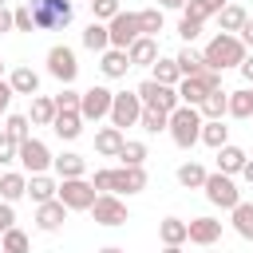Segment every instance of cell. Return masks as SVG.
Masks as SVG:
<instances>
[{
  "label": "cell",
  "instance_id": "60d3db41",
  "mask_svg": "<svg viewBox=\"0 0 253 253\" xmlns=\"http://www.w3.org/2000/svg\"><path fill=\"white\" fill-rule=\"evenodd\" d=\"M166 111H154V107H142V115H138V126L146 130V134H158V130H166Z\"/></svg>",
  "mask_w": 253,
  "mask_h": 253
},
{
  "label": "cell",
  "instance_id": "8992f818",
  "mask_svg": "<svg viewBox=\"0 0 253 253\" xmlns=\"http://www.w3.org/2000/svg\"><path fill=\"white\" fill-rule=\"evenodd\" d=\"M87 213L95 217V225H107V229L130 221V210H126V202H123L119 194H95V202H91Z\"/></svg>",
  "mask_w": 253,
  "mask_h": 253
},
{
  "label": "cell",
  "instance_id": "3957f363",
  "mask_svg": "<svg viewBox=\"0 0 253 253\" xmlns=\"http://www.w3.org/2000/svg\"><path fill=\"white\" fill-rule=\"evenodd\" d=\"M166 130H170L174 146L190 150V146L202 138V111H198V107H186V103H178V107L170 111V119H166Z\"/></svg>",
  "mask_w": 253,
  "mask_h": 253
},
{
  "label": "cell",
  "instance_id": "83f0119b",
  "mask_svg": "<svg viewBox=\"0 0 253 253\" xmlns=\"http://www.w3.org/2000/svg\"><path fill=\"white\" fill-rule=\"evenodd\" d=\"M198 142H206V146L217 150V146L229 142V126H225L221 119H202V138H198Z\"/></svg>",
  "mask_w": 253,
  "mask_h": 253
},
{
  "label": "cell",
  "instance_id": "e0dca14e",
  "mask_svg": "<svg viewBox=\"0 0 253 253\" xmlns=\"http://www.w3.org/2000/svg\"><path fill=\"white\" fill-rule=\"evenodd\" d=\"M126 59H130V67H150L158 59V36H138L126 47Z\"/></svg>",
  "mask_w": 253,
  "mask_h": 253
},
{
  "label": "cell",
  "instance_id": "d590c367",
  "mask_svg": "<svg viewBox=\"0 0 253 253\" xmlns=\"http://www.w3.org/2000/svg\"><path fill=\"white\" fill-rule=\"evenodd\" d=\"M0 249H4V253H32V241H28V233H24V229H16V225H12V229H4V233H0Z\"/></svg>",
  "mask_w": 253,
  "mask_h": 253
},
{
  "label": "cell",
  "instance_id": "bcb514c9",
  "mask_svg": "<svg viewBox=\"0 0 253 253\" xmlns=\"http://www.w3.org/2000/svg\"><path fill=\"white\" fill-rule=\"evenodd\" d=\"M16 150H20V142H16L12 134H4V130H0V166L16 162Z\"/></svg>",
  "mask_w": 253,
  "mask_h": 253
},
{
  "label": "cell",
  "instance_id": "7c38bea8",
  "mask_svg": "<svg viewBox=\"0 0 253 253\" xmlns=\"http://www.w3.org/2000/svg\"><path fill=\"white\" fill-rule=\"evenodd\" d=\"M138 99H142V107H154V111H174L182 99H178V87H166V83H154V79H142L138 87Z\"/></svg>",
  "mask_w": 253,
  "mask_h": 253
},
{
  "label": "cell",
  "instance_id": "f546056e",
  "mask_svg": "<svg viewBox=\"0 0 253 253\" xmlns=\"http://www.w3.org/2000/svg\"><path fill=\"white\" fill-rule=\"evenodd\" d=\"M150 79H154V83H166V87H178L182 71H178V63H174V59H162V55H158V59L150 63Z\"/></svg>",
  "mask_w": 253,
  "mask_h": 253
},
{
  "label": "cell",
  "instance_id": "9c48e42d",
  "mask_svg": "<svg viewBox=\"0 0 253 253\" xmlns=\"http://www.w3.org/2000/svg\"><path fill=\"white\" fill-rule=\"evenodd\" d=\"M107 36H111V47H130L138 36H142V24H138V12H115L107 20Z\"/></svg>",
  "mask_w": 253,
  "mask_h": 253
},
{
  "label": "cell",
  "instance_id": "816d5d0a",
  "mask_svg": "<svg viewBox=\"0 0 253 253\" xmlns=\"http://www.w3.org/2000/svg\"><path fill=\"white\" fill-rule=\"evenodd\" d=\"M237 71L245 75V83H253V51H245V59L237 63Z\"/></svg>",
  "mask_w": 253,
  "mask_h": 253
},
{
  "label": "cell",
  "instance_id": "b9f144b4",
  "mask_svg": "<svg viewBox=\"0 0 253 253\" xmlns=\"http://www.w3.org/2000/svg\"><path fill=\"white\" fill-rule=\"evenodd\" d=\"M28 126H32V119H28V115H8V119H4V134H12L16 142L32 138V134H28Z\"/></svg>",
  "mask_w": 253,
  "mask_h": 253
},
{
  "label": "cell",
  "instance_id": "11a10c76",
  "mask_svg": "<svg viewBox=\"0 0 253 253\" xmlns=\"http://www.w3.org/2000/svg\"><path fill=\"white\" fill-rule=\"evenodd\" d=\"M241 178L253 186V158H245V166H241Z\"/></svg>",
  "mask_w": 253,
  "mask_h": 253
},
{
  "label": "cell",
  "instance_id": "1f68e13d",
  "mask_svg": "<svg viewBox=\"0 0 253 253\" xmlns=\"http://www.w3.org/2000/svg\"><path fill=\"white\" fill-rule=\"evenodd\" d=\"M217 20H221V32H241V24L249 20V12L241 8V4H221V12H217Z\"/></svg>",
  "mask_w": 253,
  "mask_h": 253
},
{
  "label": "cell",
  "instance_id": "6da1fadb",
  "mask_svg": "<svg viewBox=\"0 0 253 253\" xmlns=\"http://www.w3.org/2000/svg\"><path fill=\"white\" fill-rule=\"evenodd\" d=\"M91 186L99 190V194H142L146 190V170L142 166H107V170H95V178H91Z\"/></svg>",
  "mask_w": 253,
  "mask_h": 253
},
{
  "label": "cell",
  "instance_id": "7a4b0ae2",
  "mask_svg": "<svg viewBox=\"0 0 253 253\" xmlns=\"http://www.w3.org/2000/svg\"><path fill=\"white\" fill-rule=\"evenodd\" d=\"M245 43L233 36V32H217L210 43H206V51H202V59H206V67L210 71H225V67H237L241 59H245Z\"/></svg>",
  "mask_w": 253,
  "mask_h": 253
},
{
  "label": "cell",
  "instance_id": "f35d334b",
  "mask_svg": "<svg viewBox=\"0 0 253 253\" xmlns=\"http://www.w3.org/2000/svg\"><path fill=\"white\" fill-rule=\"evenodd\" d=\"M178 182H182L186 190H202V182H206V166H198V162H182V166H178Z\"/></svg>",
  "mask_w": 253,
  "mask_h": 253
},
{
  "label": "cell",
  "instance_id": "8d00e7d4",
  "mask_svg": "<svg viewBox=\"0 0 253 253\" xmlns=\"http://www.w3.org/2000/svg\"><path fill=\"white\" fill-rule=\"evenodd\" d=\"M115 158H123V166H142V162H146V142L126 138V142L119 146V154H115Z\"/></svg>",
  "mask_w": 253,
  "mask_h": 253
},
{
  "label": "cell",
  "instance_id": "30bf717a",
  "mask_svg": "<svg viewBox=\"0 0 253 253\" xmlns=\"http://www.w3.org/2000/svg\"><path fill=\"white\" fill-rule=\"evenodd\" d=\"M138 115H142V99H138V91H115V99H111V126H119V130H126V126H134L138 123Z\"/></svg>",
  "mask_w": 253,
  "mask_h": 253
},
{
  "label": "cell",
  "instance_id": "7402d4cb",
  "mask_svg": "<svg viewBox=\"0 0 253 253\" xmlns=\"http://www.w3.org/2000/svg\"><path fill=\"white\" fill-rule=\"evenodd\" d=\"M245 150L241 146H233V142H225V146H217V170L221 174H241V166H245Z\"/></svg>",
  "mask_w": 253,
  "mask_h": 253
},
{
  "label": "cell",
  "instance_id": "9f6ffc18",
  "mask_svg": "<svg viewBox=\"0 0 253 253\" xmlns=\"http://www.w3.org/2000/svg\"><path fill=\"white\" fill-rule=\"evenodd\" d=\"M99 253H126V249H123V245H103Z\"/></svg>",
  "mask_w": 253,
  "mask_h": 253
},
{
  "label": "cell",
  "instance_id": "6f0895ef",
  "mask_svg": "<svg viewBox=\"0 0 253 253\" xmlns=\"http://www.w3.org/2000/svg\"><path fill=\"white\" fill-rule=\"evenodd\" d=\"M162 253H182V245H162Z\"/></svg>",
  "mask_w": 253,
  "mask_h": 253
},
{
  "label": "cell",
  "instance_id": "680465c9",
  "mask_svg": "<svg viewBox=\"0 0 253 253\" xmlns=\"http://www.w3.org/2000/svg\"><path fill=\"white\" fill-rule=\"evenodd\" d=\"M0 79H4V59H0Z\"/></svg>",
  "mask_w": 253,
  "mask_h": 253
},
{
  "label": "cell",
  "instance_id": "277c9868",
  "mask_svg": "<svg viewBox=\"0 0 253 253\" xmlns=\"http://www.w3.org/2000/svg\"><path fill=\"white\" fill-rule=\"evenodd\" d=\"M28 12H32V24H36L40 32H59V28H67L71 16H75L71 0H28Z\"/></svg>",
  "mask_w": 253,
  "mask_h": 253
},
{
  "label": "cell",
  "instance_id": "4316f807",
  "mask_svg": "<svg viewBox=\"0 0 253 253\" xmlns=\"http://www.w3.org/2000/svg\"><path fill=\"white\" fill-rule=\"evenodd\" d=\"M28 119H32V126H51V119H55V99H47V95H32V111H28Z\"/></svg>",
  "mask_w": 253,
  "mask_h": 253
},
{
  "label": "cell",
  "instance_id": "4fadbf2b",
  "mask_svg": "<svg viewBox=\"0 0 253 253\" xmlns=\"http://www.w3.org/2000/svg\"><path fill=\"white\" fill-rule=\"evenodd\" d=\"M111 99H115V91H107V87H87V91H79V115H83V123L107 119V115H111Z\"/></svg>",
  "mask_w": 253,
  "mask_h": 253
},
{
  "label": "cell",
  "instance_id": "db71d44e",
  "mask_svg": "<svg viewBox=\"0 0 253 253\" xmlns=\"http://www.w3.org/2000/svg\"><path fill=\"white\" fill-rule=\"evenodd\" d=\"M158 8H162V12H182L186 0H158Z\"/></svg>",
  "mask_w": 253,
  "mask_h": 253
},
{
  "label": "cell",
  "instance_id": "44dd1931",
  "mask_svg": "<svg viewBox=\"0 0 253 253\" xmlns=\"http://www.w3.org/2000/svg\"><path fill=\"white\" fill-rule=\"evenodd\" d=\"M8 83H12V91L16 95H40V75L32 71V67H12V75H8Z\"/></svg>",
  "mask_w": 253,
  "mask_h": 253
},
{
  "label": "cell",
  "instance_id": "cb8c5ba5",
  "mask_svg": "<svg viewBox=\"0 0 253 253\" xmlns=\"http://www.w3.org/2000/svg\"><path fill=\"white\" fill-rule=\"evenodd\" d=\"M225 115H229V119H253V91H249V87L229 91V99H225Z\"/></svg>",
  "mask_w": 253,
  "mask_h": 253
},
{
  "label": "cell",
  "instance_id": "5b68a950",
  "mask_svg": "<svg viewBox=\"0 0 253 253\" xmlns=\"http://www.w3.org/2000/svg\"><path fill=\"white\" fill-rule=\"evenodd\" d=\"M221 87V71H198V75H186V79H178V99L186 103V107H198L210 91H217Z\"/></svg>",
  "mask_w": 253,
  "mask_h": 253
},
{
  "label": "cell",
  "instance_id": "d6a6232c",
  "mask_svg": "<svg viewBox=\"0 0 253 253\" xmlns=\"http://www.w3.org/2000/svg\"><path fill=\"white\" fill-rule=\"evenodd\" d=\"M174 63H178L182 79H186V75H198V71H206V59H202V51H194L190 43H186V47H182V51L174 55Z\"/></svg>",
  "mask_w": 253,
  "mask_h": 253
},
{
  "label": "cell",
  "instance_id": "ba28073f",
  "mask_svg": "<svg viewBox=\"0 0 253 253\" xmlns=\"http://www.w3.org/2000/svg\"><path fill=\"white\" fill-rule=\"evenodd\" d=\"M95 194H99V190H95L87 178H59V186H55V198H59L67 210H91Z\"/></svg>",
  "mask_w": 253,
  "mask_h": 253
},
{
  "label": "cell",
  "instance_id": "f6af8a7d",
  "mask_svg": "<svg viewBox=\"0 0 253 253\" xmlns=\"http://www.w3.org/2000/svg\"><path fill=\"white\" fill-rule=\"evenodd\" d=\"M91 12H95V20L107 24V20H111L115 12H123V8H119V0H91Z\"/></svg>",
  "mask_w": 253,
  "mask_h": 253
},
{
  "label": "cell",
  "instance_id": "681fc988",
  "mask_svg": "<svg viewBox=\"0 0 253 253\" xmlns=\"http://www.w3.org/2000/svg\"><path fill=\"white\" fill-rule=\"evenodd\" d=\"M12 95H16V91H12V83H8V79H0V115H8V107H12Z\"/></svg>",
  "mask_w": 253,
  "mask_h": 253
},
{
  "label": "cell",
  "instance_id": "f1b7e54d",
  "mask_svg": "<svg viewBox=\"0 0 253 253\" xmlns=\"http://www.w3.org/2000/svg\"><path fill=\"white\" fill-rule=\"evenodd\" d=\"M233 217V229H237V237H245V241H253V202H237L233 210H229Z\"/></svg>",
  "mask_w": 253,
  "mask_h": 253
},
{
  "label": "cell",
  "instance_id": "f5cc1de1",
  "mask_svg": "<svg viewBox=\"0 0 253 253\" xmlns=\"http://www.w3.org/2000/svg\"><path fill=\"white\" fill-rule=\"evenodd\" d=\"M16 24H12V8H0V32H12Z\"/></svg>",
  "mask_w": 253,
  "mask_h": 253
},
{
  "label": "cell",
  "instance_id": "91938a15",
  "mask_svg": "<svg viewBox=\"0 0 253 253\" xmlns=\"http://www.w3.org/2000/svg\"><path fill=\"white\" fill-rule=\"evenodd\" d=\"M206 253H213V249H210V245H206Z\"/></svg>",
  "mask_w": 253,
  "mask_h": 253
},
{
  "label": "cell",
  "instance_id": "7dc6e473",
  "mask_svg": "<svg viewBox=\"0 0 253 253\" xmlns=\"http://www.w3.org/2000/svg\"><path fill=\"white\" fill-rule=\"evenodd\" d=\"M12 24H16V32H32V28H36V24H32L28 4H24V8H12Z\"/></svg>",
  "mask_w": 253,
  "mask_h": 253
},
{
  "label": "cell",
  "instance_id": "e7e4bbea",
  "mask_svg": "<svg viewBox=\"0 0 253 253\" xmlns=\"http://www.w3.org/2000/svg\"><path fill=\"white\" fill-rule=\"evenodd\" d=\"M0 253H4V249H0Z\"/></svg>",
  "mask_w": 253,
  "mask_h": 253
},
{
  "label": "cell",
  "instance_id": "7bdbcfd3",
  "mask_svg": "<svg viewBox=\"0 0 253 253\" xmlns=\"http://www.w3.org/2000/svg\"><path fill=\"white\" fill-rule=\"evenodd\" d=\"M178 36H182L186 43H194V40L202 36V20H190V16H182V20H178Z\"/></svg>",
  "mask_w": 253,
  "mask_h": 253
},
{
  "label": "cell",
  "instance_id": "d6986e66",
  "mask_svg": "<svg viewBox=\"0 0 253 253\" xmlns=\"http://www.w3.org/2000/svg\"><path fill=\"white\" fill-rule=\"evenodd\" d=\"M51 130H55L63 142H71V138H79V134H83V115H79V111H55Z\"/></svg>",
  "mask_w": 253,
  "mask_h": 253
},
{
  "label": "cell",
  "instance_id": "8fae6325",
  "mask_svg": "<svg viewBox=\"0 0 253 253\" xmlns=\"http://www.w3.org/2000/svg\"><path fill=\"white\" fill-rule=\"evenodd\" d=\"M47 75L59 79L63 87L75 83V75H79V59H75V51H71L67 43H55V47L47 51Z\"/></svg>",
  "mask_w": 253,
  "mask_h": 253
},
{
  "label": "cell",
  "instance_id": "ac0fdd59",
  "mask_svg": "<svg viewBox=\"0 0 253 253\" xmlns=\"http://www.w3.org/2000/svg\"><path fill=\"white\" fill-rule=\"evenodd\" d=\"M99 71H103L107 79H123V75L130 71L126 51H123V47H107V51H99Z\"/></svg>",
  "mask_w": 253,
  "mask_h": 253
},
{
  "label": "cell",
  "instance_id": "d4e9b609",
  "mask_svg": "<svg viewBox=\"0 0 253 253\" xmlns=\"http://www.w3.org/2000/svg\"><path fill=\"white\" fill-rule=\"evenodd\" d=\"M51 166H55L59 178H83V174H87V158H83V154H71V150L59 154V158H51Z\"/></svg>",
  "mask_w": 253,
  "mask_h": 253
},
{
  "label": "cell",
  "instance_id": "52a82bcc",
  "mask_svg": "<svg viewBox=\"0 0 253 253\" xmlns=\"http://www.w3.org/2000/svg\"><path fill=\"white\" fill-rule=\"evenodd\" d=\"M202 190H206V198H210V206H221V210H233V206L241 202V190H237V182H233V174H221V170H213V174H206V182H202Z\"/></svg>",
  "mask_w": 253,
  "mask_h": 253
},
{
  "label": "cell",
  "instance_id": "4dcf8cb0",
  "mask_svg": "<svg viewBox=\"0 0 253 253\" xmlns=\"http://www.w3.org/2000/svg\"><path fill=\"white\" fill-rule=\"evenodd\" d=\"M55 186H59V182H51L47 174H32V178H28V198H32L36 206H40V202H51V198H55Z\"/></svg>",
  "mask_w": 253,
  "mask_h": 253
},
{
  "label": "cell",
  "instance_id": "2e32d148",
  "mask_svg": "<svg viewBox=\"0 0 253 253\" xmlns=\"http://www.w3.org/2000/svg\"><path fill=\"white\" fill-rule=\"evenodd\" d=\"M186 241H194V245H217L221 241V221L217 217H194V221H186Z\"/></svg>",
  "mask_w": 253,
  "mask_h": 253
},
{
  "label": "cell",
  "instance_id": "94428289",
  "mask_svg": "<svg viewBox=\"0 0 253 253\" xmlns=\"http://www.w3.org/2000/svg\"><path fill=\"white\" fill-rule=\"evenodd\" d=\"M0 8H4V0H0Z\"/></svg>",
  "mask_w": 253,
  "mask_h": 253
},
{
  "label": "cell",
  "instance_id": "836d02e7",
  "mask_svg": "<svg viewBox=\"0 0 253 253\" xmlns=\"http://www.w3.org/2000/svg\"><path fill=\"white\" fill-rule=\"evenodd\" d=\"M225 99H229V91H210L202 103H198V111H202V119H225Z\"/></svg>",
  "mask_w": 253,
  "mask_h": 253
},
{
  "label": "cell",
  "instance_id": "5bb4252c",
  "mask_svg": "<svg viewBox=\"0 0 253 253\" xmlns=\"http://www.w3.org/2000/svg\"><path fill=\"white\" fill-rule=\"evenodd\" d=\"M16 162H20L28 174H47V166H51V150H47L40 138H24L20 150H16Z\"/></svg>",
  "mask_w": 253,
  "mask_h": 253
},
{
  "label": "cell",
  "instance_id": "6125c7cd",
  "mask_svg": "<svg viewBox=\"0 0 253 253\" xmlns=\"http://www.w3.org/2000/svg\"><path fill=\"white\" fill-rule=\"evenodd\" d=\"M249 91H253V83H249Z\"/></svg>",
  "mask_w": 253,
  "mask_h": 253
},
{
  "label": "cell",
  "instance_id": "ab89813d",
  "mask_svg": "<svg viewBox=\"0 0 253 253\" xmlns=\"http://www.w3.org/2000/svg\"><path fill=\"white\" fill-rule=\"evenodd\" d=\"M138 24H142V36H158L162 24H166V12L162 8H142L138 12Z\"/></svg>",
  "mask_w": 253,
  "mask_h": 253
},
{
  "label": "cell",
  "instance_id": "be15d7a7",
  "mask_svg": "<svg viewBox=\"0 0 253 253\" xmlns=\"http://www.w3.org/2000/svg\"><path fill=\"white\" fill-rule=\"evenodd\" d=\"M87 4H91V0H87Z\"/></svg>",
  "mask_w": 253,
  "mask_h": 253
},
{
  "label": "cell",
  "instance_id": "484cf974",
  "mask_svg": "<svg viewBox=\"0 0 253 253\" xmlns=\"http://www.w3.org/2000/svg\"><path fill=\"white\" fill-rule=\"evenodd\" d=\"M83 47H87V51H107V47H111V36H107V24H103V20H91V24L83 28Z\"/></svg>",
  "mask_w": 253,
  "mask_h": 253
},
{
  "label": "cell",
  "instance_id": "f907efd6",
  "mask_svg": "<svg viewBox=\"0 0 253 253\" xmlns=\"http://www.w3.org/2000/svg\"><path fill=\"white\" fill-rule=\"evenodd\" d=\"M237 40H241V43H245V47L253 51V16H249V20L241 24V32H237Z\"/></svg>",
  "mask_w": 253,
  "mask_h": 253
},
{
  "label": "cell",
  "instance_id": "74e56055",
  "mask_svg": "<svg viewBox=\"0 0 253 253\" xmlns=\"http://www.w3.org/2000/svg\"><path fill=\"white\" fill-rule=\"evenodd\" d=\"M221 12V4L217 0H186V8H182V16H190V20H210V16H217Z\"/></svg>",
  "mask_w": 253,
  "mask_h": 253
},
{
  "label": "cell",
  "instance_id": "9a60e30c",
  "mask_svg": "<svg viewBox=\"0 0 253 253\" xmlns=\"http://www.w3.org/2000/svg\"><path fill=\"white\" fill-rule=\"evenodd\" d=\"M67 213H71V210H67L59 198H51V202H40V206H36V229H43V233H55V229H63Z\"/></svg>",
  "mask_w": 253,
  "mask_h": 253
},
{
  "label": "cell",
  "instance_id": "e575fe53",
  "mask_svg": "<svg viewBox=\"0 0 253 253\" xmlns=\"http://www.w3.org/2000/svg\"><path fill=\"white\" fill-rule=\"evenodd\" d=\"M158 237H162V245H182L186 241V221L182 217H162L158 221Z\"/></svg>",
  "mask_w": 253,
  "mask_h": 253
},
{
  "label": "cell",
  "instance_id": "c3c4849f",
  "mask_svg": "<svg viewBox=\"0 0 253 253\" xmlns=\"http://www.w3.org/2000/svg\"><path fill=\"white\" fill-rule=\"evenodd\" d=\"M12 225H16V210H12V202H4V198H0V233H4V229H12Z\"/></svg>",
  "mask_w": 253,
  "mask_h": 253
},
{
  "label": "cell",
  "instance_id": "ffe728a7",
  "mask_svg": "<svg viewBox=\"0 0 253 253\" xmlns=\"http://www.w3.org/2000/svg\"><path fill=\"white\" fill-rule=\"evenodd\" d=\"M123 142H126V134H123L119 126H99V130H95V150H99L103 158H115Z\"/></svg>",
  "mask_w": 253,
  "mask_h": 253
},
{
  "label": "cell",
  "instance_id": "ee69618b",
  "mask_svg": "<svg viewBox=\"0 0 253 253\" xmlns=\"http://www.w3.org/2000/svg\"><path fill=\"white\" fill-rule=\"evenodd\" d=\"M55 111H79V91L75 87H63L55 95Z\"/></svg>",
  "mask_w": 253,
  "mask_h": 253
},
{
  "label": "cell",
  "instance_id": "603a6c76",
  "mask_svg": "<svg viewBox=\"0 0 253 253\" xmlns=\"http://www.w3.org/2000/svg\"><path fill=\"white\" fill-rule=\"evenodd\" d=\"M24 194H28V174H20V170L0 174V198L4 202H20Z\"/></svg>",
  "mask_w": 253,
  "mask_h": 253
}]
</instances>
